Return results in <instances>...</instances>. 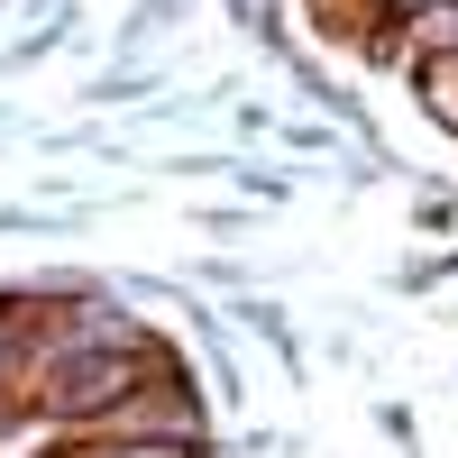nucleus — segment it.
<instances>
[{
    "label": "nucleus",
    "instance_id": "obj_1",
    "mask_svg": "<svg viewBox=\"0 0 458 458\" xmlns=\"http://www.w3.org/2000/svg\"><path fill=\"white\" fill-rule=\"evenodd\" d=\"M147 386V367L138 358H120V349H73V358H55V376H47V403L55 412H110L120 394H138Z\"/></svg>",
    "mask_w": 458,
    "mask_h": 458
},
{
    "label": "nucleus",
    "instance_id": "obj_2",
    "mask_svg": "<svg viewBox=\"0 0 458 458\" xmlns=\"http://www.w3.org/2000/svg\"><path fill=\"white\" fill-rule=\"evenodd\" d=\"M0 358H10V349H0ZM0 403H10V376H0Z\"/></svg>",
    "mask_w": 458,
    "mask_h": 458
}]
</instances>
